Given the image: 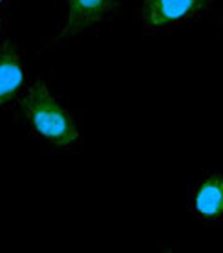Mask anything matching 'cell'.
<instances>
[{"label":"cell","mask_w":223,"mask_h":253,"mask_svg":"<svg viewBox=\"0 0 223 253\" xmlns=\"http://www.w3.org/2000/svg\"><path fill=\"white\" fill-rule=\"evenodd\" d=\"M19 110L28 130L40 141L64 151L81 145V128L70 112L53 97L42 79H35L26 88L19 99Z\"/></svg>","instance_id":"obj_1"},{"label":"cell","mask_w":223,"mask_h":253,"mask_svg":"<svg viewBox=\"0 0 223 253\" xmlns=\"http://www.w3.org/2000/svg\"><path fill=\"white\" fill-rule=\"evenodd\" d=\"M212 6L214 0H143L137 13L143 30L163 33L198 19Z\"/></svg>","instance_id":"obj_2"},{"label":"cell","mask_w":223,"mask_h":253,"mask_svg":"<svg viewBox=\"0 0 223 253\" xmlns=\"http://www.w3.org/2000/svg\"><path fill=\"white\" fill-rule=\"evenodd\" d=\"M189 211L205 226L223 224V172L209 171L191 189Z\"/></svg>","instance_id":"obj_3"},{"label":"cell","mask_w":223,"mask_h":253,"mask_svg":"<svg viewBox=\"0 0 223 253\" xmlns=\"http://www.w3.org/2000/svg\"><path fill=\"white\" fill-rule=\"evenodd\" d=\"M121 0H68V11L57 39L81 35L119 11Z\"/></svg>","instance_id":"obj_4"},{"label":"cell","mask_w":223,"mask_h":253,"mask_svg":"<svg viewBox=\"0 0 223 253\" xmlns=\"http://www.w3.org/2000/svg\"><path fill=\"white\" fill-rule=\"evenodd\" d=\"M24 88V66L22 59L11 46L0 50V107L9 103Z\"/></svg>","instance_id":"obj_5"},{"label":"cell","mask_w":223,"mask_h":253,"mask_svg":"<svg viewBox=\"0 0 223 253\" xmlns=\"http://www.w3.org/2000/svg\"><path fill=\"white\" fill-rule=\"evenodd\" d=\"M2 32H4V22H2V19H0V37H2Z\"/></svg>","instance_id":"obj_6"},{"label":"cell","mask_w":223,"mask_h":253,"mask_svg":"<svg viewBox=\"0 0 223 253\" xmlns=\"http://www.w3.org/2000/svg\"><path fill=\"white\" fill-rule=\"evenodd\" d=\"M6 2H7V0H0V7L4 6V4H6Z\"/></svg>","instance_id":"obj_7"},{"label":"cell","mask_w":223,"mask_h":253,"mask_svg":"<svg viewBox=\"0 0 223 253\" xmlns=\"http://www.w3.org/2000/svg\"><path fill=\"white\" fill-rule=\"evenodd\" d=\"M222 24H223V15H222Z\"/></svg>","instance_id":"obj_8"}]
</instances>
